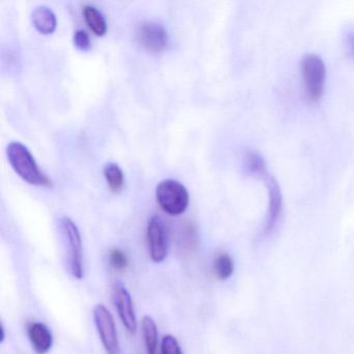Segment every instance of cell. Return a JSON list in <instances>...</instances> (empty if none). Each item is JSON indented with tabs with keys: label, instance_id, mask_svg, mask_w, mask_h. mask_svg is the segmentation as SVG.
<instances>
[{
	"label": "cell",
	"instance_id": "1",
	"mask_svg": "<svg viewBox=\"0 0 354 354\" xmlns=\"http://www.w3.org/2000/svg\"><path fill=\"white\" fill-rule=\"evenodd\" d=\"M244 165L252 175L258 176L264 181L268 194V210L264 225V233L270 234L274 231L283 213V196L277 180L269 175L264 159L258 153L248 151L244 156Z\"/></svg>",
	"mask_w": 354,
	"mask_h": 354
},
{
	"label": "cell",
	"instance_id": "2",
	"mask_svg": "<svg viewBox=\"0 0 354 354\" xmlns=\"http://www.w3.org/2000/svg\"><path fill=\"white\" fill-rule=\"evenodd\" d=\"M8 159L14 171L28 183L32 185L51 187L53 182L41 171L34 156L24 144L12 142L7 148Z\"/></svg>",
	"mask_w": 354,
	"mask_h": 354
},
{
	"label": "cell",
	"instance_id": "3",
	"mask_svg": "<svg viewBox=\"0 0 354 354\" xmlns=\"http://www.w3.org/2000/svg\"><path fill=\"white\" fill-rule=\"evenodd\" d=\"M304 92L310 102H319L324 93L326 82V67L324 62L316 55H308L300 64Z\"/></svg>",
	"mask_w": 354,
	"mask_h": 354
},
{
	"label": "cell",
	"instance_id": "4",
	"mask_svg": "<svg viewBox=\"0 0 354 354\" xmlns=\"http://www.w3.org/2000/svg\"><path fill=\"white\" fill-rule=\"evenodd\" d=\"M156 198L161 208L171 215L182 214L189 204L185 186L174 179L163 180L157 185Z\"/></svg>",
	"mask_w": 354,
	"mask_h": 354
},
{
	"label": "cell",
	"instance_id": "5",
	"mask_svg": "<svg viewBox=\"0 0 354 354\" xmlns=\"http://www.w3.org/2000/svg\"><path fill=\"white\" fill-rule=\"evenodd\" d=\"M62 230L68 248V269L72 277L77 279L84 277V257L80 230L69 217L61 219Z\"/></svg>",
	"mask_w": 354,
	"mask_h": 354
},
{
	"label": "cell",
	"instance_id": "6",
	"mask_svg": "<svg viewBox=\"0 0 354 354\" xmlns=\"http://www.w3.org/2000/svg\"><path fill=\"white\" fill-rule=\"evenodd\" d=\"M94 321L106 353L122 354L117 326L109 308L103 304H97L94 308Z\"/></svg>",
	"mask_w": 354,
	"mask_h": 354
},
{
	"label": "cell",
	"instance_id": "7",
	"mask_svg": "<svg viewBox=\"0 0 354 354\" xmlns=\"http://www.w3.org/2000/svg\"><path fill=\"white\" fill-rule=\"evenodd\" d=\"M136 37L140 46L150 53H161L169 45V34L159 22L151 20L140 22L136 26Z\"/></svg>",
	"mask_w": 354,
	"mask_h": 354
},
{
	"label": "cell",
	"instance_id": "8",
	"mask_svg": "<svg viewBox=\"0 0 354 354\" xmlns=\"http://www.w3.org/2000/svg\"><path fill=\"white\" fill-rule=\"evenodd\" d=\"M147 241L151 259L155 263L162 262L169 252V234L162 219L157 215L149 219Z\"/></svg>",
	"mask_w": 354,
	"mask_h": 354
},
{
	"label": "cell",
	"instance_id": "9",
	"mask_svg": "<svg viewBox=\"0 0 354 354\" xmlns=\"http://www.w3.org/2000/svg\"><path fill=\"white\" fill-rule=\"evenodd\" d=\"M113 304L128 333L131 335L136 333L138 329L136 310H134L131 295L123 283H118L113 288Z\"/></svg>",
	"mask_w": 354,
	"mask_h": 354
},
{
	"label": "cell",
	"instance_id": "10",
	"mask_svg": "<svg viewBox=\"0 0 354 354\" xmlns=\"http://www.w3.org/2000/svg\"><path fill=\"white\" fill-rule=\"evenodd\" d=\"M28 335L37 353L46 354L53 348V333L44 323L30 322L28 325Z\"/></svg>",
	"mask_w": 354,
	"mask_h": 354
},
{
	"label": "cell",
	"instance_id": "11",
	"mask_svg": "<svg viewBox=\"0 0 354 354\" xmlns=\"http://www.w3.org/2000/svg\"><path fill=\"white\" fill-rule=\"evenodd\" d=\"M32 19L35 28L41 34H53L55 28H57L55 14L53 13V10L49 9L48 7H45V6H40V7L35 9V11L32 12Z\"/></svg>",
	"mask_w": 354,
	"mask_h": 354
},
{
	"label": "cell",
	"instance_id": "12",
	"mask_svg": "<svg viewBox=\"0 0 354 354\" xmlns=\"http://www.w3.org/2000/svg\"><path fill=\"white\" fill-rule=\"evenodd\" d=\"M142 331L147 354H158V329L156 323L150 316L142 318Z\"/></svg>",
	"mask_w": 354,
	"mask_h": 354
},
{
	"label": "cell",
	"instance_id": "13",
	"mask_svg": "<svg viewBox=\"0 0 354 354\" xmlns=\"http://www.w3.org/2000/svg\"><path fill=\"white\" fill-rule=\"evenodd\" d=\"M82 12H84V19L91 30L97 36H104L107 32V24L102 12L91 5L84 6Z\"/></svg>",
	"mask_w": 354,
	"mask_h": 354
},
{
	"label": "cell",
	"instance_id": "14",
	"mask_svg": "<svg viewBox=\"0 0 354 354\" xmlns=\"http://www.w3.org/2000/svg\"><path fill=\"white\" fill-rule=\"evenodd\" d=\"M103 173H104V177L109 188L113 192H119L123 189L125 177H124L123 171L117 163H107L103 169Z\"/></svg>",
	"mask_w": 354,
	"mask_h": 354
},
{
	"label": "cell",
	"instance_id": "15",
	"mask_svg": "<svg viewBox=\"0 0 354 354\" xmlns=\"http://www.w3.org/2000/svg\"><path fill=\"white\" fill-rule=\"evenodd\" d=\"M213 271L221 281L230 279L234 273V262L231 257L225 252L219 254L213 262Z\"/></svg>",
	"mask_w": 354,
	"mask_h": 354
},
{
	"label": "cell",
	"instance_id": "16",
	"mask_svg": "<svg viewBox=\"0 0 354 354\" xmlns=\"http://www.w3.org/2000/svg\"><path fill=\"white\" fill-rule=\"evenodd\" d=\"M109 263L111 267L117 271L125 270L128 267L127 254L120 248H115L109 254Z\"/></svg>",
	"mask_w": 354,
	"mask_h": 354
},
{
	"label": "cell",
	"instance_id": "17",
	"mask_svg": "<svg viewBox=\"0 0 354 354\" xmlns=\"http://www.w3.org/2000/svg\"><path fill=\"white\" fill-rule=\"evenodd\" d=\"M161 354H183L179 342L174 335H167L161 343Z\"/></svg>",
	"mask_w": 354,
	"mask_h": 354
},
{
	"label": "cell",
	"instance_id": "18",
	"mask_svg": "<svg viewBox=\"0 0 354 354\" xmlns=\"http://www.w3.org/2000/svg\"><path fill=\"white\" fill-rule=\"evenodd\" d=\"M74 45L80 50L86 51L92 47L90 36L84 30H77L74 32Z\"/></svg>",
	"mask_w": 354,
	"mask_h": 354
},
{
	"label": "cell",
	"instance_id": "19",
	"mask_svg": "<svg viewBox=\"0 0 354 354\" xmlns=\"http://www.w3.org/2000/svg\"><path fill=\"white\" fill-rule=\"evenodd\" d=\"M182 248L187 252H192L196 246V235L194 229L192 227H188L184 233V237H182L181 241Z\"/></svg>",
	"mask_w": 354,
	"mask_h": 354
},
{
	"label": "cell",
	"instance_id": "20",
	"mask_svg": "<svg viewBox=\"0 0 354 354\" xmlns=\"http://www.w3.org/2000/svg\"><path fill=\"white\" fill-rule=\"evenodd\" d=\"M345 47L348 55L354 59V30H350L346 34Z\"/></svg>",
	"mask_w": 354,
	"mask_h": 354
}]
</instances>
